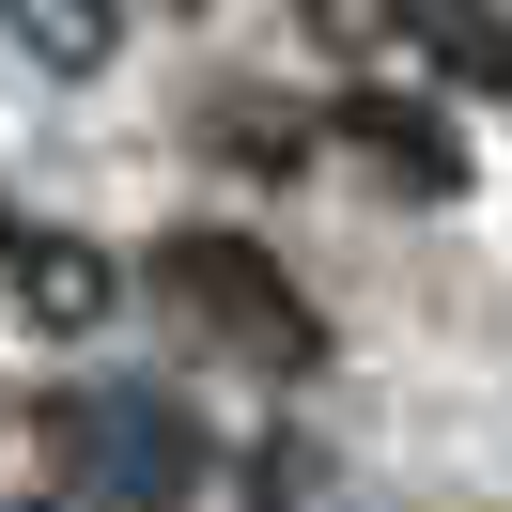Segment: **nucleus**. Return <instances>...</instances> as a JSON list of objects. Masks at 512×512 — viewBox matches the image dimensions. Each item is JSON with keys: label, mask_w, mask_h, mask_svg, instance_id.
Returning <instances> with one entry per match:
<instances>
[{"label": "nucleus", "mask_w": 512, "mask_h": 512, "mask_svg": "<svg viewBox=\"0 0 512 512\" xmlns=\"http://www.w3.org/2000/svg\"><path fill=\"white\" fill-rule=\"evenodd\" d=\"M47 466L125 497V512H171V497H202V419L171 388H63L47 404Z\"/></svg>", "instance_id": "obj_1"}, {"label": "nucleus", "mask_w": 512, "mask_h": 512, "mask_svg": "<svg viewBox=\"0 0 512 512\" xmlns=\"http://www.w3.org/2000/svg\"><path fill=\"white\" fill-rule=\"evenodd\" d=\"M171 295H187V326H233V342L280 357V373H295V357H326V326L295 311V280L249 249V233H187V249H171Z\"/></svg>", "instance_id": "obj_2"}, {"label": "nucleus", "mask_w": 512, "mask_h": 512, "mask_svg": "<svg viewBox=\"0 0 512 512\" xmlns=\"http://www.w3.org/2000/svg\"><path fill=\"white\" fill-rule=\"evenodd\" d=\"M0 280H16V311H32V326H94V311H109V249H78V233H16Z\"/></svg>", "instance_id": "obj_3"}, {"label": "nucleus", "mask_w": 512, "mask_h": 512, "mask_svg": "<svg viewBox=\"0 0 512 512\" xmlns=\"http://www.w3.org/2000/svg\"><path fill=\"white\" fill-rule=\"evenodd\" d=\"M342 140H357V156L388 171V187H419V202H435L450 171H466V156H450V140H435V125L404 109V94H357V109H342Z\"/></svg>", "instance_id": "obj_4"}, {"label": "nucleus", "mask_w": 512, "mask_h": 512, "mask_svg": "<svg viewBox=\"0 0 512 512\" xmlns=\"http://www.w3.org/2000/svg\"><path fill=\"white\" fill-rule=\"evenodd\" d=\"M0 32L32 47V63H109V47H125V0H0Z\"/></svg>", "instance_id": "obj_5"}, {"label": "nucleus", "mask_w": 512, "mask_h": 512, "mask_svg": "<svg viewBox=\"0 0 512 512\" xmlns=\"http://www.w3.org/2000/svg\"><path fill=\"white\" fill-rule=\"evenodd\" d=\"M295 16H311L342 63H419V47H435V0H295Z\"/></svg>", "instance_id": "obj_6"}, {"label": "nucleus", "mask_w": 512, "mask_h": 512, "mask_svg": "<svg viewBox=\"0 0 512 512\" xmlns=\"http://www.w3.org/2000/svg\"><path fill=\"white\" fill-rule=\"evenodd\" d=\"M0 264H16V202H0Z\"/></svg>", "instance_id": "obj_7"}, {"label": "nucleus", "mask_w": 512, "mask_h": 512, "mask_svg": "<svg viewBox=\"0 0 512 512\" xmlns=\"http://www.w3.org/2000/svg\"><path fill=\"white\" fill-rule=\"evenodd\" d=\"M16 512H63V497H16Z\"/></svg>", "instance_id": "obj_8"}]
</instances>
